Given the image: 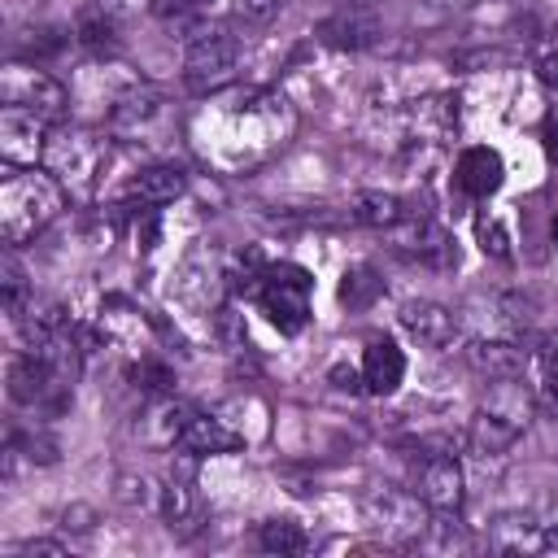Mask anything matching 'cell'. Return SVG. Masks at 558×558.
<instances>
[{"mask_svg":"<svg viewBox=\"0 0 558 558\" xmlns=\"http://www.w3.org/2000/svg\"><path fill=\"white\" fill-rule=\"evenodd\" d=\"M65 205V187L52 170L35 166H4L0 174V235L4 244H26L35 240Z\"/></svg>","mask_w":558,"mask_h":558,"instance_id":"1","label":"cell"},{"mask_svg":"<svg viewBox=\"0 0 558 558\" xmlns=\"http://www.w3.org/2000/svg\"><path fill=\"white\" fill-rule=\"evenodd\" d=\"M532 418V392L514 379H493L488 397L471 418V449L475 453H506Z\"/></svg>","mask_w":558,"mask_h":558,"instance_id":"2","label":"cell"},{"mask_svg":"<svg viewBox=\"0 0 558 558\" xmlns=\"http://www.w3.org/2000/svg\"><path fill=\"white\" fill-rule=\"evenodd\" d=\"M44 161L61 179V187H70L74 196H92L96 179L105 174V161H109V135L78 131V126L52 131L48 148H44Z\"/></svg>","mask_w":558,"mask_h":558,"instance_id":"3","label":"cell"},{"mask_svg":"<svg viewBox=\"0 0 558 558\" xmlns=\"http://www.w3.org/2000/svg\"><path fill=\"white\" fill-rule=\"evenodd\" d=\"M235 57H240V44L231 31L222 26H201L192 39H187V57H183V83L192 92H218L235 78Z\"/></svg>","mask_w":558,"mask_h":558,"instance_id":"4","label":"cell"},{"mask_svg":"<svg viewBox=\"0 0 558 558\" xmlns=\"http://www.w3.org/2000/svg\"><path fill=\"white\" fill-rule=\"evenodd\" d=\"M366 519L375 523V532L392 545H423L427 523H432V506L418 501L414 493H397V488H379L366 501Z\"/></svg>","mask_w":558,"mask_h":558,"instance_id":"5","label":"cell"},{"mask_svg":"<svg viewBox=\"0 0 558 558\" xmlns=\"http://www.w3.org/2000/svg\"><path fill=\"white\" fill-rule=\"evenodd\" d=\"M0 100L4 105H17V109H31L44 122L65 118V87L52 74H44L39 65H26V61L4 65V74H0Z\"/></svg>","mask_w":558,"mask_h":558,"instance_id":"6","label":"cell"},{"mask_svg":"<svg viewBox=\"0 0 558 558\" xmlns=\"http://www.w3.org/2000/svg\"><path fill=\"white\" fill-rule=\"evenodd\" d=\"M257 301L279 331H301L310 318V275L301 266H266Z\"/></svg>","mask_w":558,"mask_h":558,"instance_id":"7","label":"cell"},{"mask_svg":"<svg viewBox=\"0 0 558 558\" xmlns=\"http://www.w3.org/2000/svg\"><path fill=\"white\" fill-rule=\"evenodd\" d=\"M9 397L17 405H52V410H65L70 384L39 353H26V357H13V366H9Z\"/></svg>","mask_w":558,"mask_h":558,"instance_id":"8","label":"cell"},{"mask_svg":"<svg viewBox=\"0 0 558 558\" xmlns=\"http://www.w3.org/2000/svg\"><path fill=\"white\" fill-rule=\"evenodd\" d=\"M388 231H392V248H397L401 257H414V262L436 266V270H449V266L458 262V248H453L449 231L436 227L432 218L405 214V218H401L397 227H388Z\"/></svg>","mask_w":558,"mask_h":558,"instance_id":"9","label":"cell"},{"mask_svg":"<svg viewBox=\"0 0 558 558\" xmlns=\"http://www.w3.org/2000/svg\"><path fill=\"white\" fill-rule=\"evenodd\" d=\"M48 148V122L31 109L4 105L0 109V157L4 166H35Z\"/></svg>","mask_w":558,"mask_h":558,"instance_id":"10","label":"cell"},{"mask_svg":"<svg viewBox=\"0 0 558 558\" xmlns=\"http://www.w3.org/2000/svg\"><path fill=\"white\" fill-rule=\"evenodd\" d=\"M410 493L418 501H427L432 510H453L458 514V506H462V466L449 453H423L414 462Z\"/></svg>","mask_w":558,"mask_h":558,"instance_id":"11","label":"cell"},{"mask_svg":"<svg viewBox=\"0 0 558 558\" xmlns=\"http://www.w3.org/2000/svg\"><path fill=\"white\" fill-rule=\"evenodd\" d=\"M401 323H405V331L423 344V349H453V340H458V318L445 310V305H436V301H410L405 310H401Z\"/></svg>","mask_w":558,"mask_h":558,"instance_id":"12","label":"cell"},{"mask_svg":"<svg viewBox=\"0 0 558 558\" xmlns=\"http://www.w3.org/2000/svg\"><path fill=\"white\" fill-rule=\"evenodd\" d=\"M318 35H323L331 48H371L375 35H379V17H375L371 9H362V4H349V9H336V13L318 26Z\"/></svg>","mask_w":558,"mask_h":558,"instance_id":"13","label":"cell"},{"mask_svg":"<svg viewBox=\"0 0 558 558\" xmlns=\"http://www.w3.org/2000/svg\"><path fill=\"white\" fill-rule=\"evenodd\" d=\"M183 187H187L183 170L157 161V166L135 170V179L126 183V205H170L174 196H183Z\"/></svg>","mask_w":558,"mask_h":558,"instance_id":"14","label":"cell"},{"mask_svg":"<svg viewBox=\"0 0 558 558\" xmlns=\"http://www.w3.org/2000/svg\"><path fill=\"white\" fill-rule=\"evenodd\" d=\"M466 362L484 379H519L523 366H527V353L514 340H475L466 349Z\"/></svg>","mask_w":558,"mask_h":558,"instance_id":"15","label":"cell"},{"mask_svg":"<svg viewBox=\"0 0 558 558\" xmlns=\"http://www.w3.org/2000/svg\"><path fill=\"white\" fill-rule=\"evenodd\" d=\"M401 375H405L401 349L392 340H371L366 353H362V388L375 392V397H388V392H397Z\"/></svg>","mask_w":558,"mask_h":558,"instance_id":"16","label":"cell"},{"mask_svg":"<svg viewBox=\"0 0 558 558\" xmlns=\"http://www.w3.org/2000/svg\"><path fill=\"white\" fill-rule=\"evenodd\" d=\"M244 445V432L227 427L218 414H192L183 436H179V449L183 453H231Z\"/></svg>","mask_w":558,"mask_h":558,"instance_id":"17","label":"cell"},{"mask_svg":"<svg viewBox=\"0 0 558 558\" xmlns=\"http://www.w3.org/2000/svg\"><path fill=\"white\" fill-rule=\"evenodd\" d=\"M458 187L466 196H493L501 187V157L493 148H466L458 157Z\"/></svg>","mask_w":558,"mask_h":558,"instance_id":"18","label":"cell"},{"mask_svg":"<svg viewBox=\"0 0 558 558\" xmlns=\"http://www.w3.org/2000/svg\"><path fill=\"white\" fill-rule=\"evenodd\" d=\"M488 545L497 554H532V549L545 545V532L532 523V514H501L488 527Z\"/></svg>","mask_w":558,"mask_h":558,"instance_id":"19","label":"cell"},{"mask_svg":"<svg viewBox=\"0 0 558 558\" xmlns=\"http://www.w3.org/2000/svg\"><path fill=\"white\" fill-rule=\"evenodd\" d=\"M187 418H192V410H187V405H179V401L161 397V401L153 405V414L144 418V440H148V445H179V436H183Z\"/></svg>","mask_w":558,"mask_h":558,"instance_id":"20","label":"cell"},{"mask_svg":"<svg viewBox=\"0 0 558 558\" xmlns=\"http://www.w3.org/2000/svg\"><path fill=\"white\" fill-rule=\"evenodd\" d=\"M349 218L366 222V227H397L405 218V209H401V201L392 192H357L349 201Z\"/></svg>","mask_w":558,"mask_h":558,"instance_id":"21","label":"cell"},{"mask_svg":"<svg viewBox=\"0 0 558 558\" xmlns=\"http://www.w3.org/2000/svg\"><path fill=\"white\" fill-rule=\"evenodd\" d=\"M78 39H83L92 52H113V48H118V17L105 13L100 4L83 9V13H78Z\"/></svg>","mask_w":558,"mask_h":558,"instance_id":"22","label":"cell"},{"mask_svg":"<svg viewBox=\"0 0 558 558\" xmlns=\"http://www.w3.org/2000/svg\"><path fill=\"white\" fill-rule=\"evenodd\" d=\"M384 292V279L375 275V266H349L344 279H340V301L349 310H366L375 305V296Z\"/></svg>","mask_w":558,"mask_h":558,"instance_id":"23","label":"cell"},{"mask_svg":"<svg viewBox=\"0 0 558 558\" xmlns=\"http://www.w3.org/2000/svg\"><path fill=\"white\" fill-rule=\"evenodd\" d=\"M257 541H262V549H270V554H301V549L310 545L305 527L292 523V519H266L262 532H257Z\"/></svg>","mask_w":558,"mask_h":558,"instance_id":"24","label":"cell"},{"mask_svg":"<svg viewBox=\"0 0 558 558\" xmlns=\"http://www.w3.org/2000/svg\"><path fill=\"white\" fill-rule=\"evenodd\" d=\"M532 366H536V397H541V405L558 410V344H541Z\"/></svg>","mask_w":558,"mask_h":558,"instance_id":"25","label":"cell"},{"mask_svg":"<svg viewBox=\"0 0 558 558\" xmlns=\"http://www.w3.org/2000/svg\"><path fill=\"white\" fill-rule=\"evenodd\" d=\"M0 283H4V310L17 318V310H22L31 296H26V270L17 266L13 244H9V248H4V257H0Z\"/></svg>","mask_w":558,"mask_h":558,"instance_id":"26","label":"cell"},{"mask_svg":"<svg viewBox=\"0 0 558 558\" xmlns=\"http://www.w3.org/2000/svg\"><path fill=\"white\" fill-rule=\"evenodd\" d=\"M157 510L170 519V523H183L187 514H192V488H187V480H166L161 484V493H157Z\"/></svg>","mask_w":558,"mask_h":558,"instance_id":"27","label":"cell"},{"mask_svg":"<svg viewBox=\"0 0 558 558\" xmlns=\"http://www.w3.org/2000/svg\"><path fill=\"white\" fill-rule=\"evenodd\" d=\"M131 375H135V384H140L144 392H157V397H166V392H170V384H174L170 366H166V362H153V357H140Z\"/></svg>","mask_w":558,"mask_h":558,"instance_id":"28","label":"cell"},{"mask_svg":"<svg viewBox=\"0 0 558 558\" xmlns=\"http://www.w3.org/2000/svg\"><path fill=\"white\" fill-rule=\"evenodd\" d=\"M157 493H161V488H153V480H144V475H122V480H118V497L131 501V506H135V501H140V506H157Z\"/></svg>","mask_w":558,"mask_h":558,"instance_id":"29","label":"cell"},{"mask_svg":"<svg viewBox=\"0 0 558 558\" xmlns=\"http://www.w3.org/2000/svg\"><path fill=\"white\" fill-rule=\"evenodd\" d=\"M480 240H484V253H493V257H506V253H510L501 222H480Z\"/></svg>","mask_w":558,"mask_h":558,"instance_id":"30","label":"cell"},{"mask_svg":"<svg viewBox=\"0 0 558 558\" xmlns=\"http://www.w3.org/2000/svg\"><path fill=\"white\" fill-rule=\"evenodd\" d=\"M275 9H279V0H235V13L248 22H266Z\"/></svg>","mask_w":558,"mask_h":558,"instance_id":"31","label":"cell"},{"mask_svg":"<svg viewBox=\"0 0 558 558\" xmlns=\"http://www.w3.org/2000/svg\"><path fill=\"white\" fill-rule=\"evenodd\" d=\"M205 0H157L153 9L161 13V17H187V13H196Z\"/></svg>","mask_w":558,"mask_h":558,"instance_id":"32","label":"cell"},{"mask_svg":"<svg viewBox=\"0 0 558 558\" xmlns=\"http://www.w3.org/2000/svg\"><path fill=\"white\" fill-rule=\"evenodd\" d=\"M13 554H26V558H35V554H44V558H61L65 545H57V541H26V545H17Z\"/></svg>","mask_w":558,"mask_h":558,"instance_id":"33","label":"cell"},{"mask_svg":"<svg viewBox=\"0 0 558 558\" xmlns=\"http://www.w3.org/2000/svg\"><path fill=\"white\" fill-rule=\"evenodd\" d=\"M105 13H113V17H122V13H135V9H153L157 0H96Z\"/></svg>","mask_w":558,"mask_h":558,"instance_id":"34","label":"cell"},{"mask_svg":"<svg viewBox=\"0 0 558 558\" xmlns=\"http://www.w3.org/2000/svg\"><path fill=\"white\" fill-rule=\"evenodd\" d=\"M541 83L558 92V52H549V57H541Z\"/></svg>","mask_w":558,"mask_h":558,"instance_id":"35","label":"cell"},{"mask_svg":"<svg viewBox=\"0 0 558 558\" xmlns=\"http://www.w3.org/2000/svg\"><path fill=\"white\" fill-rule=\"evenodd\" d=\"M541 549H549V554H558V532H545V545Z\"/></svg>","mask_w":558,"mask_h":558,"instance_id":"36","label":"cell"}]
</instances>
